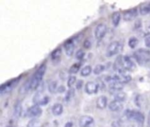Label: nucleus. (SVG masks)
Listing matches in <instances>:
<instances>
[{"instance_id":"nucleus-34","label":"nucleus","mask_w":150,"mask_h":127,"mask_svg":"<svg viewBox=\"0 0 150 127\" xmlns=\"http://www.w3.org/2000/svg\"><path fill=\"white\" fill-rule=\"evenodd\" d=\"M83 46H84L85 48H89V47L91 46V43L90 42L89 40H84V42H83Z\"/></svg>"},{"instance_id":"nucleus-35","label":"nucleus","mask_w":150,"mask_h":127,"mask_svg":"<svg viewBox=\"0 0 150 127\" xmlns=\"http://www.w3.org/2000/svg\"><path fill=\"white\" fill-rule=\"evenodd\" d=\"M83 86V81L82 80H78L77 83H76V89L77 90H80Z\"/></svg>"},{"instance_id":"nucleus-20","label":"nucleus","mask_w":150,"mask_h":127,"mask_svg":"<svg viewBox=\"0 0 150 127\" xmlns=\"http://www.w3.org/2000/svg\"><path fill=\"white\" fill-rule=\"evenodd\" d=\"M32 90V86H31V78L29 79V80H27L22 86H21V88L19 89V94H21V95H25V94H26L29 90Z\"/></svg>"},{"instance_id":"nucleus-10","label":"nucleus","mask_w":150,"mask_h":127,"mask_svg":"<svg viewBox=\"0 0 150 127\" xmlns=\"http://www.w3.org/2000/svg\"><path fill=\"white\" fill-rule=\"evenodd\" d=\"M123 66L126 71H133L135 69V63L128 55H123Z\"/></svg>"},{"instance_id":"nucleus-13","label":"nucleus","mask_w":150,"mask_h":127,"mask_svg":"<svg viewBox=\"0 0 150 127\" xmlns=\"http://www.w3.org/2000/svg\"><path fill=\"white\" fill-rule=\"evenodd\" d=\"M114 69L118 72V73H126V70L124 68L123 66V55H119L113 64Z\"/></svg>"},{"instance_id":"nucleus-25","label":"nucleus","mask_w":150,"mask_h":127,"mask_svg":"<svg viewBox=\"0 0 150 127\" xmlns=\"http://www.w3.org/2000/svg\"><path fill=\"white\" fill-rule=\"evenodd\" d=\"M58 88H59V86H58V83L56 81L51 82L49 83V85H48V90L52 94H54L55 92H58Z\"/></svg>"},{"instance_id":"nucleus-32","label":"nucleus","mask_w":150,"mask_h":127,"mask_svg":"<svg viewBox=\"0 0 150 127\" xmlns=\"http://www.w3.org/2000/svg\"><path fill=\"white\" fill-rule=\"evenodd\" d=\"M28 127H39L40 126V122L37 119H33L29 123H28Z\"/></svg>"},{"instance_id":"nucleus-18","label":"nucleus","mask_w":150,"mask_h":127,"mask_svg":"<svg viewBox=\"0 0 150 127\" xmlns=\"http://www.w3.org/2000/svg\"><path fill=\"white\" fill-rule=\"evenodd\" d=\"M63 112V106L62 104L57 103V104H54L52 107V113L54 116H60L62 115Z\"/></svg>"},{"instance_id":"nucleus-29","label":"nucleus","mask_w":150,"mask_h":127,"mask_svg":"<svg viewBox=\"0 0 150 127\" xmlns=\"http://www.w3.org/2000/svg\"><path fill=\"white\" fill-rule=\"evenodd\" d=\"M105 69V67L104 66V65H102V64H98V65H97L95 68H94V69H93V73L95 74V75H99V74H101L102 72H104V70Z\"/></svg>"},{"instance_id":"nucleus-2","label":"nucleus","mask_w":150,"mask_h":127,"mask_svg":"<svg viewBox=\"0 0 150 127\" xmlns=\"http://www.w3.org/2000/svg\"><path fill=\"white\" fill-rule=\"evenodd\" d=\"M46 72V65H41L37 71L33 74V75L31 77V86H32V90H36L39 85L41 83V81L44 77Z\"/></svg>"},{"instance_id":"nucleus-12","label":"nucleus","mask_w":150,"mask_h":127,"mask_svg":"<svg viewBox=\"0 0 150 127\" xmlns=\"http://www.w3.org/2000/svg\"><path fill=\"white\" fill-rule=\"evenodd\" d=\"M94 123V119L92 117L89 116V115H84L82 116L79 119V127H90L92 126Z\"/></svg>"},{"instance_id":"nucleus-21","label":"nucleus","mask_w":150,"mask_h":127,"mask_svg":"<svg viewBox=\"0 0 150 127\" xmlns=\"http://www.w3.org/2000/svg\"><path fill=\"white\" fill-rule=\"evenodd\" d=\"M121 20V14L119 11H115L112 13V22L114 26H118V25L120 24Z\"/></svg>"},{"instance_id":"nucleus-6","label":"nucleus","mask_w":150,"mask_h":127,"mask_svg":"<svg viewBox=\"0 0 150 127\" xmlns=\"http://www.w3.org/2000/svg\"><path fill=\"white\" fill-rule=\"evenodd\" d=\"M41 114H42V109L40 108V106H38V105H35V104L31 106L25 112L26 117L33 118V119L39 118Z\"/></svg>"},{"instance_id":"nucleus-26","label":"nucleus","mask_w":150,"mask_h":127,"mask_svg":"<svg viewBox=\"0 0 150 127\" xmlns=\"http://www.w3.org/2000/svg\"><path fill=\"white\" fill-rule=\"evenodd\" d=\"M62 56V48H57L51 54V59L53 61H58Z\"/></svg>"},{"instance_id":"nucleus-23","label":"nucleus","mask_w":150,"mask_h":127,"mask_svg":"<svg viewBox=\"0 0 150 127\" xmlns=\"http://www.w3.org/2000/svg\"><path fill=\"white\" fill-rule=\"evenodd\" d=\"M114 97V100L120 101V102H124L127 99V94L123 91H119L114 94H112Z\"/></svg>"},{"instance_id":"nucleus-3","label":"nucleus","mask_w":150,"mask_h":127,"mask_svg":"<svg viewBox=\"0 0 150 127\" xmlns=\"http://www.w3.org/2000/svg\"><path fill=\"white\" fill-rule=\"evenodd\" d=\"M127 116V119L129 120H133L134 121L138 126H143L144 122H145V116L142 112L139 111H132V110H127L125 113Z\"/></svg>"},{"instance_id":"nucleus-5","label":"nucleus","mask_w":150,"mask_h":127,"mask_svg":"<svg viewBox=\"0 0 150 127\" xmlns=\"http://www.w3.org/2000/svg\"><path fill=\"white\" fill-rule=\"evenodd\" d=\"M120 43L119 41H112L109 44V46L107 47V49H106V56L107 57H112L113 55H115L116 54L119 53L120 49Z\"/></svg>"},{"instance_id":"nucleus-16","label":"nucleus","mask_w":150,"mask_h":127,"mask_svg":"<svg viewBox=\"0 0 150 127\" xmlns=\"http://www.w3.org/2000/svg\"><path fill=\"white\" fill-rule=\"evenodd\" d=\"M64 50L68 56H72L75 51V44L72 40H69L64 43Z\"/></svg>"},{"instance_id":"nucleus-30","label":"nucleus","mask_w":150,"mask_h":127,"mask_svg":"<svg viewBox=\"0 0 150 127\" xmlns=\"http://www.w3.org/2000/svg\"><path fill=\"white\" fill-rule=\"evenodd\" d=\"M75 83H76V76L75 75H69V78H68V81H67L68 87L69 89H71Z\"/></svg>"},{"instance_id":"nucleus-4","label":"nucleus","mask_w":150,"mask_h":127,"mask_svg":"<svg viewBox=\"0 0 150 127\" xmlns=\"http://www.w3.org/2000/svg\"><path fill=\"white\" fill-rule=\"evenodd\" d=\"M20 76L18 77V78H15V79H12L4 84H2L1 88H0V94L2 96L4 95H6V94H9L12 91V90L17 86V84L19 83V80H20Z\"/></svg>"},{"instance_id":"nucleus-9","label":"nucleus","mask_w":150,"mask_h":127,"mask_svg":"<svg viewBox=\"0 0 150 127\" xmlns=\"http://www.w3.org/2000/svg\"><path fill=\"white\" fill-rule=\"evenodd\" d=\"M106 32H107V26L106 25L101 23V24H98L96 28H95V31H94V34H95V37L97 40H101L105 37V35L106 34Z\"/></svg>"},{"instance_id":"nucleus-31","label":"nucleus","mask_w":150,"mask_h":127,"mask_svg":"<svg viewBox=\"0 0 150 127\" xmlns=\"http://www.w3.org/2000/svg\"><path fill=\"white\" fill-rule=\"evenodd\" d=\"M74 95H75V90H74V89H69L68 91H67V94H66V96H65V101L66 102H69L71 99H72V97H74Z\"/></svg>"},{"instance_id":"nucleus-36","label":"nucleus","mask_w":150,"mask_h":127,"mask_svg":"<svg viewBox=\"0 0 150 127\" xmlns=\"http://www.w3.org/2000/svg\"><path fill=\"white\" fill-rule=\"evenodd\" d=\"M65 91H66V89H65L64 86H62V85L59 86V88H58V92H59V93H63V92H65Z\"/></svg>"},{"instance_id":"nucleus-33","label":"nucleus","mask_w":150,"mask_h":127,"mask_svg":"<svg viewBox=\"0 0 150 127\" xmlns=\"http://www.w3.org/2000/svg\"><path fill=\"white\" fill-rule=\"evenodd\" d=\"M84 55H85V53H84V51H83V49H79V50L76 52V59L79 60V61L83 60V57H84Z\"/></svg>"},{"instance_id":"nucleus-22","label":"nucleus","mask_w":150,"mask_h":127,"mask_svg":"<svg viewBox=\"0 0 150 127\" xmlns=\"http://www.w3.org/2000/svg\"><path fill=\"white\" fill-rule=\"evenodd\" d=\"M140 13L142 15H147L150 13V3H144L140 6Z\"/></svg>"},{"instance_id":"nucleus-27","label":"nucleus","mask_w":150,"mask_h":127,"mask_svg":"<svg viewBox=\"0 0 150 127\" xmlns=\"http://www.w3.org/2000/svg\"><path fill=\"white\" fill-rule=\"evenodd\" d=\"M139 43V40L136 37H131L128 40V46L131 47V48H134L136 47V46L138 45Z\"/></svg>"},{"instance_id":"nucleus-19","label":"nucleus","mask_w":150,"mask_h":127,"mask_svg":"<svg viewBox=\"0 0 150 127\" xmlns=\"http://www.w3.org/2000/svg\"><path fill=\"white\" fill-rule=\"evenodd\" d=\"M22 113V104L19 101H18L15 105H14V110H13V117L18 119V118H20Z\"/></svg>"},{"instance_id":"nucleus-15","label":"nucleus","mask_w":150,"mask_h":127,"mask_svg":"<svg viewBox=\"0 0 150 127\" xmlns=\"http://www.w3.org/2000/svg\"><path fill=\"white\" fill-rule=\"evenodd\" d=\"M137 15H138V11L136 8H134V9H131V10L125 11L123 13V18L126 21H131L137 17Z\"/></svg>"},{"instance_id":"nucleus-8","label":"nucleus","mask_w":150,"mask_h":127,"mask_svg":"<svg viewBox=\"0 0 150 127\" xmlns=\"http://www.w3.org/2000/svg\"><path fill=\"white\" fill-rule=\"evenodd\" d=\"M48 102H49V97L40 94V92L36 93V95L33 97V103L35 105L44 106V105H47Z\"/></svg>"},{"instance_id":"nucleus-38","label":"nucleus","mask_w":150,"mask_h":127,"mask_svg":"<svg viewBox=\"0 0 150 127\" xmlns=\"http://www.w3.org/2000/svg\"><path fill=\"white\" fill-rule=\"evenodd\" d=\"M72 126H73V123H72V122H67L64 127H72Z\"/></svg>"},{"instance_id":"nucleus-14","label":"nucleus","mask_w":150,"mask_h":127,"mask_svg":"<svg viewBox=\"0 0 150 127\" xmlns=\"http://www.w3.org/2000/svg\"><path fill=\"white\" fill-rule=\"evenodd\" d=\"M108 107H109V110L110 111H114V112H118V111H120L123 109L124 104H123V102H120V101H117V100H113V101H112L108 104Z\"/></svg>"},{"instance_id":"nucleus-17","label":"nucleus","mask_w":150,"mask_h":127,"mask_svg":"<svg viewBox=\"0 0 150 127\" xmlns=\"http://www.w3.org/2000/svg\"><path fill=\"white\" fill-rule=\"evenodd\" d=\"M108 104V99L105 96H100L97 99V107L99 110H105Z\"/></svg>"},{"instance_id":"nucleus-1","label":"nucleus","mask_w":150,"mask_h":127,"mask_svg":"<svg viewBox=\"0 0 150 127\" xmlns=\"http://www.w3.org/2000/svg\"><path fill=\"white\" fill-rule=\"evenodd\" d=\"M134 57L140 66L150 68V50L141 48L134 53Z\"/></svg>"},{"instance_id":"nucleus-7","label":"nucleus","mask_w":150,"mask_h":127,"mask_svg":"<svg viewBox=\"0 0 150 127\" xmlns=\"http://www.w3.org/2000/svg\"><path fill=\"white\" fill-rule=\"evenodd\" d=\"M99 85L96 82H88L84 85V90L88 95H94L98 92Z\"/></svg>"},{"instance_id":"nucleus-37","label":"nucleus","mask_w":150,"mask_h":127,"mask_svg":"<svg viewBox=\"0 0 150 127\" xmlns=\"http://www.w3.org/2000/svg\"><path fill=\"white\" fill-rule=\"evenodd\" d=\"M145 44H146V46H147L148 47H149L150 48V35L149 36H148V37L145 39Z\"/></svg>"},{"instance_id":"nucleus-11","label":"nucleus","mask_w":150,"mask_h":127,"mask_svg":"<svg viewBox=\"0 0 150 127\" xmlns=\"http://www.w3.org/2000/svg\"><path fill=\"white\" fill-rule=\"evenodd\" d=\"M113 77L117 82H119L120 83H121L123 85L126 83H128L132 80L131 75H129L126 73H118L115 75H113Z\"/></svg>"},{"instance_id":"nucleus-24","label":"nucleus","mask_w":150,"mask_h":127,"mask_svg":"<svg viewBox=\"0 0 150 127\" xmlns=\"http://www.w3.org/2000/svg\"><path fill=\"white\" fill-rule=\"evenodd\" d=\"M92 71H93V69H92L91 66L87 65V66L83 67V69L81 70V75H82V76H84V77L89 76V75L91 74V72H92Z\"/></svg>"},{"instance_id":"nucleus-28","label":"nucleus","mask_w":150,"mask_h":127,"mask_svg":"<svg viewBox=\"0 0 150 127\" xmlns=\"http://www.w3.org/2000/svg\"><path fill=\"white\" fill-rule=\"evenodd\" d=\"M80 67H81V63H75V64H73L70 67V68H69V73L70 74H76L80 70Z\"/></svg>"},{"instance_id":"nucleus-39","label":"nucleus","mask_w":150,"mask_h":127,"mask_svg":"<svg viewBox=\"0 0 150 127\" xmlns=\"http://www.w3.org/2000/svg\"><path fill=\"white\" fill-rule=\"evenodd\" d=\"M148 124H149V126L150 127V111L149 113V118H148Z\"/></svg>"}]
</instances>
